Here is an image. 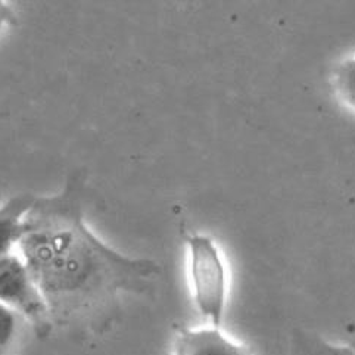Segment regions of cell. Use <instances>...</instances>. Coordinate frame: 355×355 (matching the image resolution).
Segmentation results:
<instances>
[{
	"label": "cell",
	"instance_id": "cell-4",
	"mask_svg": "<svg viewBox=\"0 0 355 355\" xmlns=\"http://www.w3.org/2000/svg\"><path fill=\"white\" fill-rule=\"evenodd\" d=\"M173 355H252L251 349L236 344L217 327L182 329L174 339Z\"/></svg>",
	"mask_w": 355,
	"mask_h": 355
},
{
	"label": "cell",
	"instance_id": "cell-7",
	"mask_svg": "<svg viewBox=\"0 0 355 355\" xmlns=\"http://www.w3.org/2000/svg\"><path fill=\"white\" fill-rule=\"evenodd\" d=\"M334 87L338 98L355 110V58L348 59L336 68Z\"/></svg>",
	"mask_w": 355,
	"mask_h": 355
},
{
	"label": "cell",
	"instance_id": "cell-2",
	"mask_svg": "<svg viewBox=\"0 0 355 355\" xmlns=\"http://www.w3.org/2000/svg\"><path fill=\"white\" fill-rule=\"evenodd\" d=\"M189 251V275H191L193 301L199 313L220 329L227 305V271L218 246L209 236L184 234Z\"/></svg>",
	"mask_w": 355,
	"mask_h": 355
},
{
	"label": "cell",
	"instance_id": "cell-1",
	"mask_svg": "<svg viewBox=\"0 0 355 355\" xmlns=\"http://www.w3.org/2000/svg\"><path fill=\"white\" fill-rule=\"evenodd\" d=\"M85 177L76 171L62 192L35 198L18 241L49 306L53 324H94L108 315L121 293H146L161 266L112 250L90 232L83 212Z\"/></svg>",
	"mask_w": 355,
	"mask_h": 355
},
{
	"label": "cell",
	"instance_id": "cell-5",
	"mask_svg": "<svg viewBox=\"0 0 355 355\" xmlns=\"http://www.w3.org/2000/svg\"><path fill=\"white\" fill-rule=\"evenodd\" d=\"M35 196L21 193L10 198L0 207V258L12 252V248L18 245L22 220L31 208Z\"/></svg>",
	"mask_w": 355,
	"mask_h": 355
},
{
	"label": "cell",
	"instance_id": "cell-8",
	"mask_svg": "<svg viewBox=\"0 0 355 355\" xmlns=\"http://www.w3.org/2000/svg\"><path fill=\"white\" fill-rule=\"evenodd\" d=\"M292 355H355V351L349 347L332 345L323 339H309L298 342Z\"/></svg>",
	"mask_w": 355,
	"mask_h": 355
},
{
	"label": "cell",
	"instance_id": "cell-6",
	"mask_svg": "<svg viewBox=\"0 0 355 355\" xmlns=\"http://www.w3.org/2000/svg\"><path fill=\"white\" fill-rule=\"evenodd\" d=\"M26 323L18 313L0 304V355H9Z\"/></svg>",
	"mask_w": 355,
	"mask_h": 355
},
{
	"label": "cell",
	"instance_id": "cell-10",
	"mask_svg": "<svg viewBox=\"0 0 355 355\" xmlns=\"http://www.w3.org/2000/svg\"><path fill=\"white\" fill-rule=\"evenodd\" d=\"M354 351H355V349H354Z\"/></svg>",
	"mask_w": 355,
	"mask_h": 355
},
{
	"label": "cell",
	"instance_id": "cell-9",
	"mask_svg": "<svg viewBox=\"0 0 355 355\" xmlns=\"http://www.w3.org/2000/svg\"><path fill=\"white\" fill-rule=\"evenodd\" d=\"M17 24V18L14 10L10 9L6 3L0 2V30H2L5 26H14Z\"/></svg>",
	"mask_w": 355,
	"mask_h": 355
},
{
	"label": "cell",
	"instance_id": "cell-3",
	"mask_svg": "<svg viewBox=\"0 0 355 355\" xmlns=\"http://www.w3.org/2000/svg\"><path fill=\"white\" fill-rule=\"evenodd\" d=\"M0 304L18 313L37 335L51 332L49 306L19 254L9 252L0 258Z\"/></svg>",
	"mask_w": 355,
	"mask_h": 355
}]
</instances>
